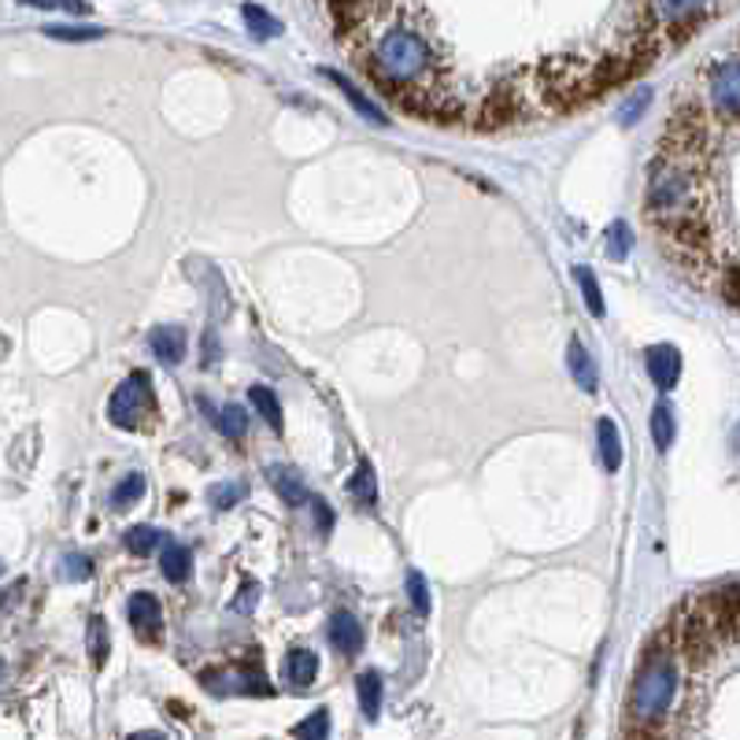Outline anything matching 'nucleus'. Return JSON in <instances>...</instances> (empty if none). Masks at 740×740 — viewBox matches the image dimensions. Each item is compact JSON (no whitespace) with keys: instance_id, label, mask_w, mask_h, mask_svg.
Here are the masks:
<instances>
[{"instance_id":"24","label":"nucleus","mask_w":740,"mask_h":740,"mask_svg":"<svg viewBox=\"0 0 740 740\" xmlns=\"http://www.w3.org/2000/svg\"><path fill=\"white\" fill-rule=\"evenodd\" d=\"M215 423H219V430L230 441H241L245 430H248V415L241 412V404H226L219 415H215Z\"/></svg>"},{"instance_id":"34","label":"nucleus","mask_w":740,"mask_h":740,"mask_svg":"<svg viewBox=\"0 0 740 740\" xmlns=\"http://www.w3.org/2000/svg\"><path fill=\"white\" fill-rule=\"evenodd\" d=\"M127 740H164V733H134Z\"/></svg>"},{"instance_id":"7","label":"nucleus","mask_w":740,"mask_h":740,"mask_svg":"<svg viewBox=\"0 0 740 740\" xmlns=\"http://www.w3.org/2000/svg\"><path fill=\"white\" fill-rule=\"evenodd\" d=\"M648 374L659 389H674L681 378V352L674 345H652L648 348Z\"/></svg>"},{"instance_id":"14","label":"nucleus","mask_w":740,"mask_h":740,"mask_svg":"<svg viewBox=\"0 0 740 740\" xmlns=\"http://www.w3.org/2000/svg\"><path fill=\"white\" fill-rule=\"evenodd\" d=\"M159 571H164L167 582L181 585V582H186V578L193 574V552L181 549V544H167L164 560H159Z\"/></svg>"},{"instance_id":"12","label":"nucleus","mask_w":740,"mask_h":740,"mask_svg":"<svg viewBox=\"0 0 740 740\" xmlns=\"http://www.w3.org/2000/svg\"><path fill=\"white\" fill-rule=\"evenodd\" d=\"M329 641H334V648H341L345 655H356L363 648V625L356 614H348V611L334 614V619H329Z\"/></svg>"},{"instance_id":"30","label":"nucleus","mask_w":740,"mask_h":740,"mask_svg":"<svg viewBox=\"0 0 740 740\" xmlns=\"http://www.w3.org/2000/svg\"><path fill=\"white\" fill-rule=\"evenodd\" d=\"M241 496H248V485H245V482H226V485H215V489H211V504L223 507V511L234 507Z\"/></svg>"},{"instance_id":"2","label":"nucleus","mask_w":740,"mask_h":740,"mask_svg":"<svg viewBox=\"0 0 740 740\" xmlns=\"http://www.w3.org/2000/svg\"><path fill=\"white\" fill-rule=\"evenodd\" d=\"M648 219L689 253L708 245L711 175L700 167V138L692 130L678 145L667 141L663 156L648 167Z\"/></svg>"},{"instance_id":"32","label":"nucleus","mask_w":740,"mask_h":740,"mask_svg":"<svg viewBox=\"0 0 740 740\" xmlns=\"http://www.w3.org/2000/svg\"><path fill=\"white\" fill-rule=\"evenodd\" d=\"M49 38H60V41H89V38H100V27H45Z\"/></svg>"},{"instance_id":"25","label":"nucleus","mask_w":740,"mask_h":740,"mask_svg":"<svg viewBox=\"0 0 740 740\" xmlns=\"http://www.w3.org/2000/svg\"><path fill=\"white\" fill-rule=\"evenodd\" d=\"M574 278H578V286H582V296H585V307L592 315H603L608 307H603V293H600V282H596V275H592L589 267H578L574 270Z\"/></svg>"},{"instance_id":"4","label":"nucleus","mask_w":740,"mask_h":740,"mask_svg":"<svg viewBox=\"0 0 740 740\" xmlns=\"http://www.w3.org/2000/svg\"><path fill=\"white\" fill-rule=\"evenodd\" d=\"M152 382H148L145 371H134L127 382L119 385L116 393H111L108 401V418L111 426H122V430H138L141 418L152 412Z\"/></svg>"},{"instance_id":"6","label":"nucleus","mask_w":740,"mask_h":740,"mask_svg":"<svg viewBox=\"0 0 740 740\" xmlns=\"http://www.w3.org/2000/svg\"><path fill=\"white\" fill-rule=\"evenodd\" d=\"M127 614H130V625L145 637V641L148 637L164 633V608H159V600L152 596V592H138V596H130Z\"/></svg>"},{"instance_id":"16","label":"nucleus","mask_w":740,"mask_h":740,"mask_svg":"<svg viewBox=\"0 0 740 740\" xmlns=\"http://www.w3.org/2000/svg\"><path fill=\"white\" fill-rule=\"evenodd\" d=\"M648 430H652V441L659 448H670L674 444V434H678V423H674V412H670V404H655L652 407V418H648Z\"/></svg>"},{"instance_id":"11","label":"nucleus","mask_w":740,"mask_h":740,"mask_svg":"<svg viewBox=\"0 0 740 740\" xmlns=\"http://www.w3.org/2000/svg\"><path fill=\"white\" fill-rule=\"evenodd\" d=\"M566 367H571V378L578 382V389L582 393H596V385H600V378H596V363H592V356L585 352V345L582 341H571L566 345Z\"/></svg>"},{"instance_id":"28","label":"nucleus","mask_w":740,"mask_h":740,"mask_svg":"<svg viewBox=\"0 0 740 740\" xmlns=\"http://www.w3.org/2000/svg\"><path fill=\"white\" fill-rule=\"evenodd\" d=\"M630 248H633L630 226H625V223H611V230H608V256H611V259H625V256H630Z\"/></svg>"},{"instance_id":"23","label":"nucleus","mask_w":740,"mask_h":740,"mask_svg":"<svg viewBox=\"0 0 740 740\" xmlns=\"http://www.w3.org/2000/svg\"><path fill=\"white\" fill-rule=\"evenodd\" d=\"M145 496V477L141 474H127L122 477V485L111 493V507L116 511H127V507H134L138 500Z\"/></svg>"},{"instance_id":"19","label":"nucleus","mask_w":740,"mask_h":740,"mask_svg":"<svg viewBox=\"0 0 740 740\" xmlns=\"http://www.w3.org/2000/svg\"><path fill=\"white\" fill-rule=\"evenodd\" d=\"M323 75L329 78V82H337V86H341V93H345V97L352 100V105H356V108L363 111V116H367L371 122H378V127H382V122H385V116H382V111H378V108H374V105H371V100H367V97H363V93H359V89H356V86H352V82H348V78H345V75H337V71H329V67H326V71H323Z\"/></svg>"},{"instance_id":"13","label":"nucleus","mask_w":740,"mask_h":740,"mask_svg":"<svg viewBox=\"0 0 740 740\" xmlns=\"http://www.w3.org/2000/svg\"><path fill=\"white\" fill-rule=\"evenodd\" d=\"M600 434V460H603V471H619L622 466V437H619V426L611 423V418H600L596 426Z\"/></svg>"},{"instance_id":"27","label":"nucleus","mask_w":740,"mask_h":740,"mask_svg":"<svg viewBox=\"0 0 740 740\" xmlns=\"http://www.w3.org/2000/svg\"><path fill=\"white\" fill-rule=\"evenodd\" d=\"M89 655H93L97 667H105L108 659V625L100 614H93V622H89Z\"/></svg>"},{"instance_id":"3","label":"nucleus","mask_w":740,"mask_h":740,"mask_svg":"<svg viewBox=\"0 0 740 740\" xmlns=\"http://www.w3.org/2000/svg\"><path fill=\"white\" fill-rule=\"evenodd\" d=\"M674 692H678V667L667 655H652L633 685V700H630L633 719L644 726L659 722L670 711V703H674Z\"/></svg>"},{"instance_id":"5","label":"nucleus","mask_w":740,"mask_h":740,"mask_svg":"<svg viewBox=\"0 0 740 740\" xmlns=\"http://www.w3.org/2000/svg\"><path fill=\"white\" fill-rule=\"evenodd\" d=\"M711 105L722 119H737V111H740V63H737V56H726V60L711 71Z\"/></svg>"},{"instance_id":"10","label":"nucleus","mask_w":740,"mask_h":740,"mask_svg":"<svg viewBox=\"0 0 740 740\" xmlns=\"http://www.w3.org/2000/svg\"><path fill=\"white\" fill-rule=\"evenodd\" d=\"M148 345L159 359L167 363V367H175L186 356V329L181 326H156L152 334H148Z\"/></svg>"},{"instance_id":"1","label":"nucleus","mask_w":740,"mask_h":740,"mask_svg":"<svg viewBox=\"0 0 740 740\" xmlns=\"http://www.w3.org/2000/svg\"><path fill=\"white\" fill-rule=\"evenodd\" d=\"M334 11L352 19V52L385 93L423 116H448L441 52L430 27H418L415 4H352Z\"/></svg>"},{"instance_id":"21","label":"nucleus","mask_w":740,"mask_h":740,"mask_svg":"<svg viewBox=\"0 0 740 740\" xmlns=\"http://www.w3.org/2000/svg\"><path fill=\"white\" fill-rule=\"evenodd\" d=\"M648 105H652V89H648V86H637L633 93L625 97V105L619 108V122H622V127H633V122L648 111Z\"/></svg>"},{"instance_id":"9","label":"nucleus","mask_w":740,"mask_h":740,"mask_svg":"<svg viewBox=\"0 0 740 740\" xmlns=\"http://www.w3.org/2000/svg\"><path fill=\"white\" fill-rule=\"evenodd\" d=\"M282 678L300 692L312 689L318 678V655L312 652V648H293V652L286 655V663H282Z\"/></svg>"},{"instance_id":"29","label":"nucleus","mask_w":740,"mask_h":740,"mask_svg":"<svg viewBox=\"0 0 740 740\" xmlns=\"http://www.w3.org/2000/svg\"><path fill=\"white\" fill-rule=\"evenodd\" d=\"M89 574H93V563H89L86 555L71 552V555H63V560H60V578H63V582H86Z\"/></svg>"},{"instance_id":"8","label":"nucleus","mask_w":740,"mask_h":740,"mask_svg":"<svg viewBox=\"0 0 740 740\" xmlns=\"http://www.w3.org/2000/svg\"><path fill=\"white\" fill-rule=\"evenodd\" d=\"M267 482L275 485V493H278L282 500H286V504H293V507L312 504V496H307L304 477H300V471H293V466H286V463L267 466Z\"/></svg>"},{"instance_id":"18","label":"nucleus","mask_w":740,"mask_h":740,"mask_svg":"<svg viewBox=\"0 0 740 740\" xmlns=\"http://www.w3.org/2000/svg\"><path fill=\"white\" fill-rule=\"evenodd\" d=\"M348 489H352V496H356V504L374 507V500H378V482H374V471H371V463H367V460H363V463H359V471L352 474Z\"/></svg>"},{"instance_id":"33","label":"nucleus","mask_w":740,"mask_h":740,"mask_svg":"<svg viewBox=\"0 0 740 740\" xmlns=\"http://www.w3.org/2000/svg\"><path fill=\"white\" fill-rule=\"evenodd\" d=\"M312 507H315V519H318V530H323V533H326L329 526H334V515H329V507L323 504V500H312Z\"/></svg>"},{"instance_id":"15","label":"nucleus","mask_w":740,"mask_h":740,"mask_svg":"<svg viewBox=\"0 0 740 740\" xmlns=\"http://www.w3.org/2000/svg\"><path fill=\"white\" fill-rule=\"evenodd\" d=\"M241 16H245V22H248V33L253 38H259V41H267V38H278L282 33V22L270 16L267 8H259V4H241Z\"/></svg>"},{"instance_id":"26","label":"nucleus","mask_w":740,"mask_h":740,"mask_svg":"<svg viewBox=\"0 0 740 740\" xmlns=\"http://www.w3.org/2000/svg\"><path fill=\"white\" fill-rule=\"evenodd\" d=\"M296 740H329V711L318 708L315 714H307V719L293 730Z\"/></svg>"},{"instance_id":"31","label":"nucleus","mask_w":740,"mask_h":740,"mask_svg":"<svg viewBox=\"0 0 740 740\" xmlns=\"http://www.w3.org/2000/svg\"><path fill=\"white\" fill-rule=\"evenodd\" d=\"M407 596H412L418 614H430V585H426V578L418 574V571L407 574Z\"/></svg>"},{"instance_id":"22","label":"nucleus","mask_w":740,"mask_h":740,"mask_svg":"<svg viewBox=\"0 0 740 740\" xmlns=\"http://www.w3.org/2000/svg\"><path fill=\"white\" fill-rule=\"evenodd\" d=\"M159 541H164V533H159L156 526H134V530H127V537H122L130 555H148Z\"/></svg>"},{"instance_id":"17","label":"nucleus","mask_w":740,"mask_h":740,"mask_svg":"<svg viewBox=\"0 0 740 740\" xmlns=\"http://www.w3.org/2000/svg\"><path fill=\"white\" fill-rule=\"evenodd\" d=\"M356 689H359L363 714H367V719H378V711H382V678L374 674V670H367V674H359Z\"/></svg>"},{"instance_id":"20","label":"nucleus","mask_w":740,"mask_h":740,"mask_svg":"<svg viewBox=\"0 0 740 740\" xmlns=\"http://www.w3.org/2000/svg\"><path fill=\"white\" fill-rule=\"evenodd\" d=\"M248 401L256 404V412L267 418V426H270V430H282V404H278V396H275V393L264 389V385H256V389L248 393Z\"/></svg>"}]
</instances>
